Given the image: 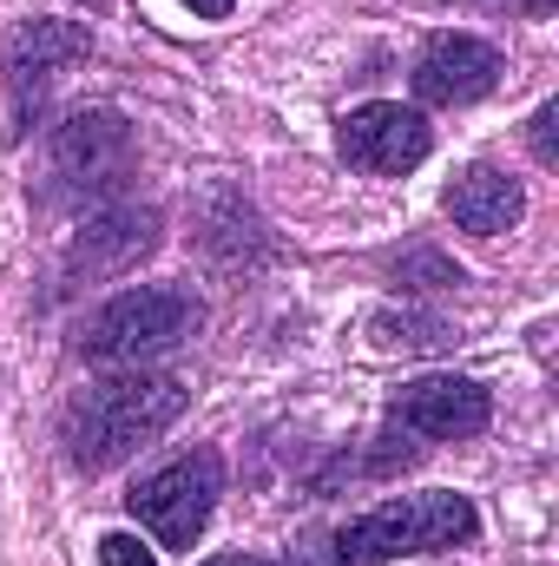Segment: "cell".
Returning a JSON list of instances; mask_svg holds the SVG:
<instances>
[{"label": "cell", "instance_id": "obj_1", "mask_svg": "<svg viewBox=\"0 0 559 566\" xmlns=\"http://www.w3.org/2000/svg\"><path fill=\"white\" fill-rule=\"evenodd\" d=\"M191 389L178 376H106L66 409V461L80 474H106L126 454H139L151 434L184 416Z\"/></svg>", "mask_w": 559, "mask_h": 566}, {"label": "cell", "instance_id": "obj_2", "mask_svg": "<svg viewBox=\"0 0 559 566\" xmlns=\"http://www.w3.org/2000/svg\"><path fill=\"white\" fill-rule=\"evenodd\" d=\"M474 534H481V514L467 494H441V488L402 494V501H382L336 534V566H389L409 554H447V547H467Z\"/></svg>", "mask_w": 559, "mask_h": 566}, {"label": "cell", "instance_id": "obj_3", "mask_svg": "<svg viewBox=\"0 0 559 566\" xmlns=\"http://www.w3.org/2000/svg\"><path fill=\"white\" fill-rule=\"evenodd\" d=\"M204 323V303L178 283H139V290H119L80 336V349L93 363H145L158 349H178L184 336H198Z\"/></svg>", "mask_w": 559, "mask_h": 566}, {"label": "cell", "instance_id": "obj_4", "mask_svg": "<svg viewBox=\"0 0 559 566\" xmlns=\"http://www.w3.org/2000/svg\"><path fill=\"white\" fill-rule=\"evenodd\" d=\"M218 494H224V461H218V448H191V454L165 461L158 474H145L139 488L126 494V507H133V521H139L158 547L191 554L198 534L211 527Z\"/></svg>", "mask_w": 559, "mask_h": 566}, {"label": "cell", "instance_id": "obj_5", "mask_svg": "<svg viewBox=\"0 0 559 566\" xmlns=\"http://www.w3.org/2000/svg\"><path fill=\"white\" fill-rule=\"evenodd\" d=\"M133 178V126L106 106L73 113L53 133V191L86 205V198H113Z\"/></svg>", "mask_w": 559, "mask_h": 566}, {"label": "cell", "instance_id": "obj_6", "mask_svg": "<svg viewBox=\"0 0 559 566\" xmlns=\"http://www.w3.org/2000/svg\"><path fill=\"white\" fill-rule=\"evenodd\" d=\"M93 53V27L86 20H27L7 40V93H13V139H27V126L40 119L46 93L60 86L66 66H80Z\"/></svg>", "mask_w": 559, "mask_h": 566}, {"label": "cell", "instance_id": "obj_7", "mask_svg": "<svg viewBox=\"0 0 559 566\" xmlns=\"http://www.w3.org/2000/svg\"><path fill=\"white\" fill-rule=\"evenodd\" d=\"M336 151H342L356 171L402 178V171H415L421 158L434 151V126L421 119L415 106H402V99H369V106L342 113V126H336Z\"/></svg>", "mask_w": 559, "mask_h": 566}, {"label": "cell", "instance_id": "obj_8", "mask_svg": "<svg viewBox=\"0 0 559 566\" xmlns=\"http://www.w3.org/2000/svg\"><path fill=\"white\" fill-rule=\"evenodd\" d=\"M389 416H395V428H409L421 441H474L494 422V396L474 376H421L409 389H395Z\"/></svg>", "mask_w": 559, "mask_h": 566}, {"label": "cell", "instance_id": "obj_9", "mask_svg": "<svg viewBox=\"0 0 559 566\" xmlns=\"http://www.w3.org/2000/svg\"><path fill=\"white\" fill-rule=\"evenodd\" d=\"M158 251V211L151 205H113L99 211L73 244H66V264L60 277L66 283H106V277H126L139 258Z\"/></svg>", "mask_w": 559, "mask_h": 566}, {"label": "cell", "instance_id": "obj_10", "mask_svg": "<svg viewBox=\"0 0 559 566\" xmlns=\"http://www.w3.org/2000/svg\"><path fill=\"white\" fill-rule=\"evenodd\" d=\"M500 53L474 33H434L415 60V99L421 106H474L500 86Z\"/></svg>", "mask_w": 559, "mask_h": 566}, {"label": "cell", "instance_id": "obj_11", "mask_svg": "<svg viewBox=\"0 0 559 566\" xmlns=\"http://www.w3.org/2000/svg\"><path fill=\"white\" fill-rule=\"evenodd\" d=\"M447 218L467 231V238H500V231H514L520 218H527V191H520V178H507V171H494V165H467L454 185H447Z\"/></svg>", "mask_w": 559, "mask_h": 566}, {"label": "cell", "instance_id": "obj_12", "mask_svg": "<svg viewBox=\"0 0 559 566\" xmlns=\"http://www.w3.org/2000/svg\"><path fill=\"white\" fill-rule=\"evenodd\" d=\"M369 336H376L382 349H447V343H454V329H447L441 316H428V310H382V316L369 323Z\"/></svg>", "mask_w": 559, "mask_h": 566}, {"label": "cell", "instance_id": "obj_13", "mask_svg": "<svg viewBox=\"0 0 559 566\" xmlns=\"http://www.w3.org/2000/svg\"><path fill=\"white\" fill-rule=\"evenodd\" d=\"M389 277H395V290H461L467 271H461V264H447L434 244H409V251H395V258H389Z\"/></svg>", "mask_w": 559, "mask_h": 566}, {"label": "cell", "instance_id": "obj_14", "mask_svg": "<svg viewBox=\"0 0 559 566\" xmlns=\"http://www.w3.org/2000/svg\"><path fill=\"white\" fill-rule=\"evenodd\" d=\"M99 566H158V554L145 547L139 534H106L99 541Z\"/></svg>", "mask_w": 559, "mask_h": 566}, {"label": "cell", "instance_id": "obj_15", "mask_svg": "<svg viewBox=\"0 0 559 566\" xmlns=\"http://www.w3.org/2000/svg\"><path fill=\"white\" fill-rule=\"evenodd\" d=\"M553 126H559V99H547L540 113H534V126H527V139H534V158L553 171L559 165V139H553Z\"/></svg>", "mask_w": 559, "mask_h": 566}, {"label": "cell", "instance_id": "obj_16", "mask_svg": "<svg viewBox=\"0 0 559 566\" xmlns=\"http://www.w3.org/2000/svg\"><path fill=\"white\" fill-rule=\"evenodd\" d=\"M474 7H507V13H534V20H547L559 0H474Z\"/></svg>", "mask_w": 559, "mask_h": 566}, {"label": "cell", "instance_id": "obj_17", "mask_svg": "<svg viewBox=\"0 0 559 566\" xmlns=\"http://www.w3.org/2000/svg\"><path fill=\"white\" fill-rule=\"evenodd\" d=\"M184 7H191L198 20H224V13H231V0H184Z\"/></svg>", "mask_w": 559, "mask_h": 566}, {"label": "cell", "instance_id": "obj_18", "mask_svg": "<svg viewBox=\"0 0 559 566\" xmlns=\"http://www.w3.org/2000/svg\"><path fill=\"white\" fill-rule=\"evenodd\" d=\"M204 566H264V560H251V554H218V560H204Z\"/></svg>", "mask_w": 559, "mask_h": 566}, {"label": "cell", "instance_id": "obj_19", "mask_svg": "<svg viewBox=\"0 0 559 566\" xmlns=\"http://www.w3.org/2000/svg\"><path fill=\"white\" fill-rule=\"evenodd\" d=\"M86 7H106V0H86Z\"/></svg>", "mask_w": 559, "mask_h": 566}]
</instances>
